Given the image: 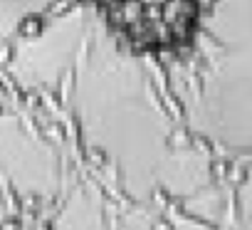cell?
<instances>
[{"instance_id": "cell-1", "label": "cell", "mask_w": 252, "mask_h": 230, "mask_svg": "<svg viewBox=\"0 0 252 230\" xmlns=\"http://www.w3.org/2000/svg\"><path fill=\"white\" fill-rule=\"evenodd\" d=\"M131 60H188L215 15L218 0H69Z\"/></svg>"}]
</instances>
